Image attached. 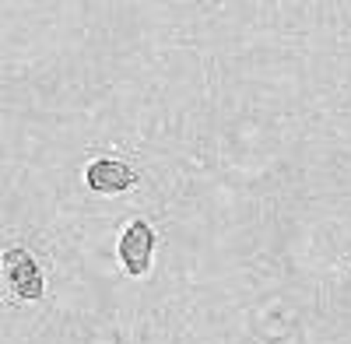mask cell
I'll use <instances>...</instances> for the list:
<instances>
[{"mask_svg": "<svg viewBox=\"0 0 351 344\" xmlns=\"http://www.w3.org/2000/svg\"><path fill=\"white\" fill-rule=\"evenodd\" d=\"M152 249H155V232L148 221H134L127 225V232L120 239V260L130 274H144L152 264Z\"/></svg>", "mask_w": 351, "mask_h": 344, "instance_id": "cell-1", "label": "cell"}, {"mask_svg": "<svg viewBox=\"0 0 351 344\" xmlns=\"http://www.w3.org/2000/svg\"><path fill=\"white\" fill-rule=\"evenodd\" d=\"M88 183L102 193H120V190H130L134 172L123 162H92L88 165Z\"/></svg>", "mask_w": 351, "mask_h": 344, "instance_id": "cell-3", "label": "cell"}, {"mask_svg": "<svg viewBox=\"0 0 351 344\" xmlns=\"http://www.w3.org/2000/svg\"><path fill=\"white\" fill-rule=\"evenodd\" d=\"M4 264H8V274H11V284H14L18 295H25V299L43 295V274H39L36 260L25 249H11L4 256Z\"/></svg>", "mask_w": 351, "mask_h": 344, "instance_id": "cell-2", "label": "cell"}]
</instances>
